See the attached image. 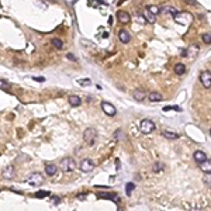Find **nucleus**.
Returning a JSON list of instances; mask_svg holds the SVG:
<instances>
[{
    "label": "nucleus",
    "mask_w": 211,
    "mask_h": 211,
    "mask_svg": "<svg viewBox=\"0 0 211 211\" xmlns=\"http://www.w3.org/2000/svg\"><path fill=\"white\" fill-rule=\"evenodd\" d=\"M99 197L100 198L104 197V198H111V200H118V197H117L115 194H111V196H110V194H99Z\"/></svg>",
    "instance_id": "27"
},
{
    "label": "nucleus",
    "mask_w": 211,
    "mask_h": 211,
    "mask_svg": "<svg viewBox=\"0 0 211 211\" xmlns=\"http://www.w3.org/2000/svg\"><path fill=\"white\" fill-rule=\"evenodd\" d=\"M58 170V166L57 165H54V163H49V165H46L45 166V173L48 175V176H54Z\"/></svg>",
    "instance_id": "13"
},
{
    "label": "nucleus",
    "mask_w": 211,
    "mask_h": 211,
    "mask_svg": "<svg viewBox=\"0 0 211 211\" xmlns=\"http://www.w3.org/2000/svg\"><path fill=\"white\" fill-rule=\"evenodd\" d=\"M34 80H37V82H45V77L39 76V77H34Z\"/></svg>",
    "instance_id": "32"
},
{
    "label": "nucleus",
    "mask_w": 211,
    "mask_h": 211,
    "mask_svg": "<svg viewBox=\"0 0 211 211\" xmlns=\"http://www.w3.org/2000/svg\"><path fill=\"white\" fill-rule=\"evenodd\" d=\"M102 110L104 111V114L110 115V117H114V115L117 114V110H115V107L111 104V103H109V102H102Z\"/></svg>",
    "instance_id": "5"
},
{
    "label": "nucleus",
    "mask_w": 211,
    "mask_h": 211,
    "mask_svg": "<svg viewBox=\"0 0 211 211\" xmlns=\"http://www.w3.org/2000/svg\"><path fill=\"white\" fill-rule=\"evenodd\" d=\"M201 169L204 170L207 175H210V170H211V166H210V160H205L204 163H201Z\"/></svg>",
    "instance_id": "22"
},
{
    "label": "nucleus",
    "mask_w": 211,
    "mask_h": 211,
    "mask_svg": "<svg viewBox=\"0 0 211 211\" xmlns=\"http://www.w3.org/2000/svg\"><path fill=\"white\" fill-rule=\"evenodd\" d=\"M77 83L80 84V86H90L92 84V82H90V79H80V80H77Z\"/></svg>",
    "instance_id": "26"
},
{
    "label": "nucleus",
    "mask_w": 211,
    "mask_h": 211,
    "mask_svg": "<svg viewBox=\"0 0 211 211\" xmlns=\"http://www.w3.org/2000/svg\"><path fill=\"white\" fill-rule=\"evenodd\" d=\"M148 99H149L151 102H160V100L163 99V96H162L160 93H158V92H152V93H149Z\"/></svg>",
    "instance_id": "16"
},
{
    "label": "nucleus",
    "mask_w": 211,
    "mask_h": 211,
    "mask_svg": "<svg viewBox=\"0 0 211 211\" xmlns=\"http://www.w3.org/2000/svg\"><path fill=\"white\" fill-rule=\"evenodd\" d=\"M193 158H194V160L197 162L198 165H201V163H204L205 160H208L207 155H205L204 152H201V151H196L194 155H193Z\"/></svg>",
    "instance_id": "10"
},
{
    "label": "nucleus",
    "mask_w": 211,
    "mask_h": 211,
    "mask_svg": "<svg viewBox=\"0 0 211 211\" xmlns=\"http://www.w3.org/2000/svg\"><path fill=\"white\" fill-rule=\"evenodd\" d=\"M118 39L121 41L122 44H127L129 42V39H131V35H129V32L127 30H120L118 31Z\"/></svg>",
    "instance_id": "11"
},
{
    "label": "nucleus",
    "mask_w": 211,
    "mask_h": 211,
    "mask_svg": "<svg viewBox=\"0 0 211 211\" xmlns=\"http://www.w3.org/2000/svg\"><path fill=\"white\" fill-rule=\"evenodd\" d=\"M68 102H69V104L72 106V107H77V106H80V104H82V99H80L79 96L72 94V96H69Z\"/></svg>",
    "instance_id": "12"
},
{
    "label": "nucleus",
    "mask_w": 211,
    "mask_h": 211,
    "mask_svg": "<svg viewBox=\"0 0 211 211\" xmlns=\"http://www.w3.org/2000/svg\"><path fill=\"white\" fill-rule=\"evenodd\" d=\"M175 73L179 75V76L185 75L186 73V65L185 64H176L175 65Z\"/></svg>",
    "instance_id": "15"
},
{
    "label": "nucleus",
    "mask_w": 211,
    "mask_h": 211,
    "mask_svg": "<svg viewBox=\"0 0 211 211\" xmlns=\"http://www.w3.org/2000/svg\"><path fill=\"white\" fill-rule=\"evenodd\" d=\"M66 58H68V59H70V61H76V58H75V55H73V54H68V55H66Z\"/></svg>",
    "instance_id": "30"
},
{
    "label": "nucleus",
    "mask_w": 211,
    "mask_h": 211,
    "mask_svg": "<svg viewBox=\"0 0 211 211\" xmlns=\"http://www.w3.org/2000/svg\"><path fill=\"white\" fill-rule=\"evenodd\" d=\"M142 14H144L145 20H147V21H149V23H155V21H156V17H155L154 14H151L149 11H147V10H145Z\"/></svg>",
    "instance_id": "18"
},
{
    "label": "nucleus",
    "mask_w": 211,
    "mask_h": 211,
    "mask_svg": "<svg viewBox=\"0 0 211 211\" xmlns=\"http://www.w3.org/2000/svg\"><path fill=\"white\" fill-rule=\"evenodd\" d=\"M160 169H163V165H162V163H159V162H158V163H155V165H154V170H155V172H159Z\"/></svg>",
    "instance_id": "29"
},
{
    "label": "nucleus",
    "mask_w": 211,
    "mask_h": 211,
    "mask_svg": "<svg viewBox=\"0 0 211 211\" xmlns=\"http://www.w3.org/2000/svg\"><path fill=\"white\" fill-rule=\"evenodd\" d=\"M159 13H169V14H173V16H176L177 14V10L172 6H163L159 9Z\"/></svg>",
    "instance_id": "14"
},
{
    "label": "nucleus",
    "mask_w": 211,
    "mask_h": 211,
    "mask_svg": "<svg viewBox=\"0 0 211 211\" xmlns=\"http://www.w3.org/2000/svg\"><path fill=\"white\" fill-rule=\"evenodd\" d=\"M11 87V84L6 82V80H0V89H4V90H9Z\"/></svg>",
    "instance_id": "25"
},
{
    "label": "nucleus",
    "mask_w": 211,
    "mask_h": 211,
    "mask_svg": "<svg viewBox=\"0 0 211 211\" xmlns=\"http://www.w3.org/2000/svg\"><path fill=\"white\" fill-rule=\"evenodd\" d=\"M1 175H3V179H6V180L14 179V176H16V170H14V166H11V165L6 166Z\"/></svg>",
    "instance_id": "8"
},
{
    "label": "nucleus",
    "mask_w": 211,
    "mask_h": 211,
    "mask_svg": "<svg viewBox=\"0 0 211 211\" xmlns=\"http://www.w3.org/2000/svg\"><path fill=\"white\" fill-rule=\"evenodd\" d=\"M94 162L90 159V158H86V159H83L82 162H80V170L82 172H84V173H87V172H90V170H93L94 169Z\"/></svg>",
    "instance_id": "7"
},
{
    "label": "nucleus",
    "mask_w": 211,
    "mask_h": 211,
    "mask_svg": "<svg viewBox=\"0 0 211 211\" xmlns=\"http://www.w3.org/2000/svg\"><path fill=\"white\" fill-rule=\"evenodd\" d=\"M139 129H141V132H144V134H151V132L155 129V122L152 121V120L145 118V120H142V121H141Z\"/></svg>",
    "instance_id": "3"
},
{
    "label": "nucleus",
    "mask_w": 211,
    "mask_h": 211,
    "mask_svg": "<svg viewBox=\"0 0 211 211\" xmlns=\"http://www.w3.org/2000/svg\"><path fill=\"white\" fill-rule=\"evenodd\" d=\"M75 167H76V163L72 158H65L59 163V169L64 172H72V170H75Z\"/></svg>",
    "instance_id": "1"
},
{
    "label": "nucleus",
    "mask_w": 211,
    "mask_h": 211,
    "mask_svg": "<svg viewBox=\"0 0 211 211\" xmlns=\"http://www.w3.org/2000/svg\"><path fill=\"white\" fill-rule=\"evenodd\" d=\"M117 20H118L121 24H127V23H129L131 17H129V13L124 11V10H120V11L117 13Z\"/></svg>",
    "instance_id": "9"
},
{
    "label": "nucleus",
    "mask_w": 211,
    "mask_h": 211,
    "mask_svg": "<svg viewBox=\"0 0 211 211\" xmlns=\"http://www.w3.org/2000/svg\"><path fill=\"white\" fill-rule=\"evenodd\" d=\"M26 182L28 183V185H31V186H39V185H42L44 183V176L41 175V173H31L28 177L26 179Z\"/></svg>",
    "instance_id": "2"
},
{
    "label": "nucleus",
    "mask_w": 211,
    "mask_h": 211,
    "mask_svg": "<svg viewBox=\"0 0 211 211\" xmlns=\"http://www.w3.org/2000/svg\"><path fill=\"white\" fill-rule=\"evenodd\" d=\"M203 41H204L205 44H210V42H211L210 32H205V34H203Z\"/></svg>",
    "instance_id": "28"
},
{
    "label": "nucleus",
    "mask_w": 211,
    "mask_h": 211,
    "mask_svg": "<svg viewBox=\"0 0 211 211\" xmlns=\"http://www.w3.org/2000/svg\"><path fill=\"white\" fill-rule=\"evenodd\" d=\"M48 196H49V192H46V190H39V192H37V194H35L37 198H44V197H48Z\"/></svg>",
    "instance_id": "23"
},
{
    "label": "nucleus",
    "mask_w": 211,
    "mask_h": 211,
    "mask_svg": "<svg viewBox=\"0 0 211 211\" xmlns=\"http://www.w3.org/2000/svg\"><path fill=\"white\" fill-rule=\"evenodd\" d=\"M145 93L144 92H141V90H137V92H134V99L135 100H138V102H142L144 99H145Z\"/></svg>",
    "instance_id": "19"
},
{
    "label": "nucleus",
    "mask_w": 211,
    "mask_h": 211,
    "mask_svg": "<svg viewBox=\"0 0 211 211\" xmlns=\"http://www.w3.org/2000/svg\"><path fill=\"white\" fill-rule=\"evenodd\" d=\"M200 82H201V84L204 86L205 89H210V86H211V72L210 70L201 72V75H200Z\"/></svg>",
    "instance_id": "6"
},
{
    "label": "nucleus",
    "mask_w": 211,
    "mask_h": 211,
    "mask_svg": "<svg viewBox=\"0 0 211 211\" xmlns=\"http://www.w3.org/2000/svg\"><path fill=\"white\" fill-rule=\"evenodd\" d=\"M59 201V198L58 197H52V203H58Z\"/></svg>",
    "instance_id": "33"
},
{
    "label": "nucleus",
    "mask_w": 211,
    "mask_h": 211,
    "mask_svg": "<svg viewBox=\"0 0 211 211\" xmlns=\"http://www.w3.org/2000/svg\"><path fill=\"white\" fill-rule=\"evenodd\" d=\"M135 189V185L134 183H127V186H125V192H127V196H131V193H132V190Z\"/></svg>",
    "instance_id": "24"
},
{
    "label": "nucleus",
    "mask_w": 211,
    "mask_h": 211,
    "mask_svg": "<svg viewBox=\"0 0 211 211\" xmlns=\"http://www.w3.org/2000/svg\"><path fill=\"white\" fill-rule=\"evenodd\" d=\"M83 138L89 145H93L97 139V131L94 129V128H87V129L83 132Z\"/></svg>",
    "instance_id": "4"
},
{
    "label": "nucleus",
    "mask_w": 211,
    "mask_h": 211,
    "mask_svg": "<svg viewBox=\"0 0 211 211\" xmlns=\"http://www.w3.org/2000/svg\"><path fill=\"white\" fill-rule=\"evenodd\" d=\"M163 137H166L167 139H177V138H179V134L172 132V131H163Z\"/></svg>",
    "instance_id": "17"
},
{
    "label": "nucleus",
    "mask_w": 211,
    "mask_h": 211,
    "mask_svg": "<svg viewBox=\"0 0 211 211\" xmlns=\"http://www.w3.org/2000/svg\"><path fill=\"white\" fill-rule=\"evenodd\" d=\"M167 110H179V107H176V106H173V107L167 106V107H165V111H167Z\"/></svg>",
    "instance_id": "31"
},
{
    "label": "nucleus",
    "mask_w": 211,
    "mask_h": 211,
    "mask_svg": "<svg viewBox=\"0 0 211 211\" xmlns=\"http://www.w3.org/2000/svg\"><path fill=\"white\" fill-rule=\"evenodd\" d=\"M147 11H149L151 14H154L155 17H156V14H159V7L158 6H148Z\"/></svg>",
    "instance_id": "20"
},
{
    "label": "nucleus",
    "mask_w": 211,
    "mask_h": 211,
    "mask_svg": "<svg viewBox=\"0 0 211 211\" xmlns=\"http://www.w3.org/2000/svg\"><path fill=\"white\" fill-rule=\"evenodd\" d=\"M52 45H54L57 49H62V48H64V46H62L64 44H62V41H61L59 38H54V39H52Z\"/></svg>",
    "instance_id": "21"
}]
</instances>
